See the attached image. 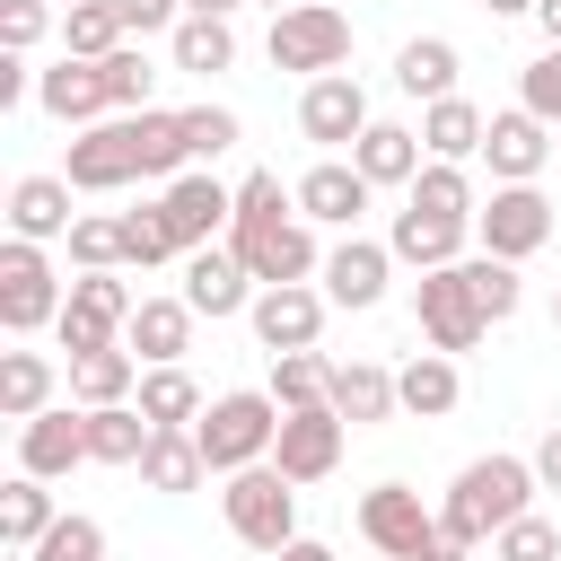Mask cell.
<instances>
[{
	"label": "cell",
	"instance_id": "9c48e42d",
	"mask_svg": "<svg viewBox=\"0 0 561 561\" xmlns=\"http://www.w3.org/2000/svg\"><path fill=\"white\" fill-rule=\"evenodd\" d=\"M131 307H140V298H131V280H123V272H79V280H70V307H61V324H53V333H61V351H70V359H79V351H114V342H123V324H131Z\"/></svg>",
	"mask_w": 561,
	"mask_h": 561
},
{
	"label": "cell",
	"instance_id": "8992f818",
	"mask_svg": "<svg viewBox=\"0 0 561 561\" xmlns=\"http://www.w3.org/2000/svg\"><path fill=\"white\" fill-rule=\"evenodd\" d=\"M61 307H70V280L53 272V254L9 237L0 245V324L9 333H44V324H61Z\"/></svg>",
	"mask_w": 561,
	"mask_h": 561
},
{
	"label": "cell",
	"instance_id": "1f68e13d",
	"mask_svg": "<svg viewBox=\"0 0 561 561\" xmlns=\"http://www.w3.org/2000/svg\"><path fill=\"white\" fill-rule=\"evenodd\" d=\"M394 88L421 96V105L456 96V44H447V35H412V44L394 53Z\"/></svg>",
	"mask_w": 561,
	"mask_h": 561
},
{
	"label": "cell",
	"instance_id": "d6a6232c",
	"mask_svg": "<svg viewBox=\"0 0 561 561\" xmlns=\"http://www.w3.org/2000/svg\"><path fill=\"white\" fill-rule=\"evenodd\" d=\"M35 412H53V359L44 351H0V421H35Z\"/></svg>",
	"mask_w": 561,
	"mask_h": 561
},
{
	"label": "cell",
	"instance_id": "ba28073f",
	"mask_svg": "<svg viewBox=\"0 0 561 561\" xmlns=\"http://www.w3.org/2000/svg\"><path fill=\"white\" fill-rule=\"evenodd\" d=\"M158 219H167L175 254H202V245H219V237L237 228V184H219V175L184 167L175 184H158Z\"/></svg>",
	"mask_w": 561,
	"mask_h": 561
},
{
	"label": "cell",
	"instance_id": "b9f144b4",
	"mask_svg": "<svg viewBox=\"0 0 561 561\" xmlns=\"http://www.w3.org/2000/svg\"><path fill=\"white\" fill-rule=\"evenodd\" d=\"M70 272H123V219L88 210V219L70 228Z\"/></svg>",
	"mask_w": 561,
	"mask_h": 561
},
{
	"label": "cell",
	"instance_id": "4fadbf2b",
	"mask_svg": "<svg viewBox=\"0 0 561 561\" xmlns=\"http://www.w3.org/2000/svg\"><path fill=\"white\" fill-rule=\"evenodd\" d=\"M552 123L543 114H526V105H508V114H491V131H482V158H491V184H535L543 167H552Z\"/></svg>",
	"mask_w": 561,
	"mask_h": 561
},
{
	"label": "cell",
	"instance_id": "4dcf8cb0",
	"mask_svg": "<svg viewBox=\"0 0 561 561\" xmlns=\"http://www.w3.org/2000/svg\"><path fill=\"white\" fill-rule=\"evenodd\" d=\"M53 526H61L53 491H44L35 473H9V482H0V543H9V552H35Z\"/></svg>",
	"mask_w": 561,
	"mask_h": 561
},
{
	"label": "cell",
	"instance_id": "f907efd6",
	"mask_svg": "<svg viewBox=\"0 0 561 561\" xmlns=\"http://www.w3.org/2000/svg\"><path fill=\"white\" fill-rule=\"evenodd\" d=\"M35 96V70H26V53H0V114L9 105H26Z\"/></svg>",
	"mask_w": 561,
	"mask_h": 561
},
{
	"label": "cell",
	"instance_id": "74e56055",
	"mask_svg": "<svg viewBox=\"0 0 561 561\" xmlns=\"http://www.w3.org/2000/svg\"><path fill=\"white\" fill-rule=\"evenodd\" d=\"M131 35H123V18H114V0H70L61 9V53L70 61H105V53H123Z\"/></svg>",
	"mask_w": 561,
	"mask_h": 561
},
{
	"label": "cell",
	"instance_id": "6da1fadb",
	"mask_svg": "<svg viewBox=\"0 0 561 561\" xmlns=\"http://www.w3.org/2000/svg\"><path fill=\"white\" fill-rule=\"evenodd\" d=\"M535 456H473L456 482H447V500H438V526H447V543L456 552H473V543H491L500 526H517L526 508H535Z\"/></svg>",
	"mask_w": 561,
	"mask_h": 561
},
{
	"label": "cell",
	"instance_id": "f546056e",
	"mask_svg": "<svg viewBox=\"0 0 561 561\" xmlns=\"http://www.w3.org/2000/svg\"><path fill=\"white\" fill-rule=\"evenodd\" d=\"M131 473H140L158 500H184V491H202V482H210V465H202L193 430H158V438H149V456H140Z\"/></svg>",
	"mask_w": 561,
	"mask_h": 561
},
{
	"label": "cell",
	"instance_id": "ab89813d",
	"mask_svg": "<svg viewBox=\"0 0 561 561\" xmlns=\"http://www.w3.org/2000/svg\"><path fill=\"white\" fill-rule=\"evenodd\" d=\"M96 79H105V105H114V114H149V79H158V70H149V53H140V44L105 53V61H96Z\"/></svg>",
	"mask_w": 561,
	"mask_h": 561
},
{
	"label": "cell",
	"instance_id": "680465c9",
	"mask_svg": "<svg viewBox=\"0 0 561 561\" xmlns=\"http://www.w3.org/2000/svg\"><path fill=\"white\" fill-rule=\"evenodd\" d=\"M552 324H561V289H552Z\"/></svg>",
	"mask_w": 561,
	"mask_h": 561
},
{
	"label": "cell",
	"instance_id": "7dc6e473",
	"mask_svg": "<svg viewBox=\"0 0 561 561\" xmlns=\"http://www.w3.org/2000/svg\"><path fill=\"white\" fill-rule=\"evenodd\" d=\"M184 140H193V158H219V149L245 140V123H237L228 105H184Z\"/></svg>",
	"mask_w": 561,
	"mask_h": 561
},
{
	"label": "cell",
	"instance_id": "603a6c76",
	"mask_svg": "<svg viewBox=\"0 0 561 561\" xmlns=\"http://www.w3.org/2000/svg\"><path fill=\"white\" fill-rule=\"evenodd\" d=\"M351 167H359L377 193H386V184H403V193H412V175L430 167V149H421V131H412V123H368V131L351 140Z\"/></svg>",
	"mask_w": 561,
	"mask_h": 561
},
{
	"label": "cell",
	"instance_id": "836d02e7",
	"mask_svg": "<svg viewBox=\"0 0 561 561\" xmlns=\"http://www.w3.org/2000/svg\"><path fill=\"white\" fill-rule=\"evenodd\" d=\"M131 403H140V421H149V430H193V421L210 412V403H202V386H193L184 368H140V394H131Z\"/></svg>",
	"mask_w": 561,
	"mask_h": 561
},
{
	"label": "cell",
	"instance_id": "7402d4cb",
	"mask_svg": "<svg viewBox=\"0 0 561 561\" xmlns=\"http://www.w3.org/2000/svg\"><path fill=\"white\" fill-rule=\"evenodd\" d=\"M70 228H79V210H70V175H18V184H9V237L53 245V237H70Z\"/></svg>",
	"mask_w": 561,
	"mask_h": 561
},
{
	"label": "cell",
	"instance_id": "60d3db41",
	"mask_svg": "<svg viewBox=\"0 0 561 561\" xmlns=\"http://www.w3.org/2000/svg\"><path fill=\"white\" fill-rule=\"evenodd\" d=\"M465 280H473V298H482V316H491V324H508V316H517V298H526L517 263H500V254H465Z\"/></svg>",
	"mask_w": 561,
	"mask_h": 561
},
{
	"label": "cell",
	"instance_id": "cb8c5ba5",
	"mask_svg": "<svg viewBox=\"0 0 561 561\" xmlns=\"http://www.w3.org/2000/svg\"><path fill=\"white\" fill-rule=\"evenodd\" d=\"M465 245H473V228L430 219V210H394V228H386V254L412 272H447V263H465Z\"/></svg>",
	"mask_w": 561,
	"mask_h": 561
},
{
	"label": "cell",
	"instance_id": "277c9868",
	"mask_svg": "<svg viewBox=\"0 0 561 561\" xmlns=\"http://www.w3.org/2000/svg\"><path fill=\"white\" fill-rule=\"evenodd\" d=\"M219 508H228V535H237L245 552H289V543H298V482H289L280 465L228 473Z\"/></svg>",
	"mask_w": 561,
	"mask_h": 561
},
{
	"label": "cell",
	"instance_id": "9f6ffc18",
	"mask_svg": "<svg viewBox=\"0 0 561 561\" xmlns=\"http://www.w3.org/2000/svg\"><path fill=\"white\" fill-rule=\"evenodd\" d=\"M535 26H543V44H561V0H543V9H535Z\"/></svg>",
	"mask_w": 561,
	"mask_h": 561
},
{
	"label": "cell",
	"instance_id": "ee69618b",
	"mask_svg": "<svg viewBox=\"0 0 561 561\" xmlns=\"http://www.w3.org/2000/svg\"><path fill=\"white\" fill-rule=\"evenodd\" d=\"M491 561H561V526L526 508L517 526H500V535H491Z\"/></svg>",
	"mask_w": 561,
	"mask_h": 561
},
{
	"label": "cell",
	"instance_id": "9a60e30c",
	"mask_svg": "<svg viewBox=\"0 0 561 561\" xmlns=\"http://www.w3.org/2000/svg\"><path fill=\"white\" fill-rule=\"evenodd\" d=\"M324 289H307V280H289V289H254V342L280 359V351H316V333H324Z\"/></svg>",
	"mask_w": 561,
	"mask_h": 561
},
{
	"label": "cell",
	"instance_id": "30bf717a",
	"mask_svg": "<svg viewBox=\"0 0 561 561\" xmlns=\"http://www.w3.org/2000/svg\"><path fill=\"white\" fill-rule=\"evenodd\" d=\"M473 237H482V254L526 263V254L552 245V202H543L535 184H491V202L473 210Z\"/></svg>",
	"mask_w": 561,
	"mask_h": 561
},
{
	"label": "cell",
	"instance_id": "4316f807",
	"mask_svg": "<svg viewBox=\"0 0 561 561\" xmlns=\"http://www.w3.org/2000/svg\"><path fill=\"white\" fill-rule=\"evenodd\" d=\"M131 123V158H140V175L149 184H175L184 167H193V140H184V114H167V105H149V114H123Z\"/></svg>",
	"mask_w": 561,
	"mask_h": 561
},
{
	"label": "cell",
	"instance_id": "c3c4849f",
	"mask_svg": "<svg viewBox=\"0 0 561 561\" xmlns=\"http://www.w3.org/2000/svg\"><path fill=\"white\" fill-rule=\"evenodd\" d=\"M44 26H53V9H44V0H0V53H35V44H44Z\"/></svg>",
	"mask_w": 561,
	"mask_h": 561
},
{
	"label": "cell",
	"instance_id": "d4e9b609",
	"mask_svg": "<svg viewBox=\"0 0 561 561\" xmlns=\"http://www.w3.org/2000/svg\"><path fill=\"white\" fill-rule=\"evenodd\" d=\"M333 412H342L351 430L394 421V412H403V403H394V368H386V359H333Z\"/></svg>",
	"mask_w": 561,
	"mask_h": 561
},
{
	"label": "cell",
	"instance_id": "484cf974",
	"mask_svg": "<svg viewBox=\"0 0 561 561\" xmlns=\"http://www.w3.org/2000/svg\"><path fill=\"white\" fill-rule=\"evenodd\" d=\"M482 131H491V114H482L473 96H438V105H421V149L447 158V167L482 158Z\"/></svg>",
	"mask_w": 561,
	"mask_h": 561
},
{
	"label": "cell",
	"instance_id": "3957f363",
	"mask_svg": "<svg viewBox=\"0 0 561 561\" xmlns=\"http://www.w3.org/2000/svg\"><path fill=\"white\" fill-rule=\"evenodd\" d=\"M359 535H368L386 561H465V552L447 543L438 508H430L412 482H377V491H359Z\"/></svg>",
	"mask_w": 561,
	"mask_h": 561
},
{
	"label": "cell",
	"instance_id": "52a82bcc",
	"mask_svg": "<svg viewBox=\"0 0 561 561\" xmlns=\"http://www.w3.org/2000/svg\"><path fill=\"white\" fill-rule=\"evenodd\" d=\"M412 324H421V342H430V351H447V359H465V351L491 333V316H482V298H473L465 263H447V272H421V280H412Z\"/></svg>",
	"mask_w": 561,
	"mask_h": 561
},
{
	"label": "cell",
	"instance_id": "816d5d0a",
	"mask_svg": "<svg viewBox=\"0 0 561 561\" xmlns=\"http://www.w3.org/2000/svg\"><path fill=\"white\" fill-rule=\"evenodd\" d=\"M535 482H543V491H561V421L535 438Z\"/></svg>",
	"mask_w": 561,
	"mask_h": 561
},
{
	"label": "cell",
	"instance_id": "d6986e66",
	"mask_svg": "<svg viewBox=\"0 0 561 561\" xmlns=\"http://www.w3.org/2000/svg\"><path fill=\"white\" fill-rule=\"evenodd\" d=\"M70 465H88V412H35L26 430H18V473H35V482H61Z\"/></svg>",
	"mask_w": 561,
	"mask_h": 561
},
{
	"label": "cell",
	"instance_id": "f5cc1de1",
	"mask_svg": "<svg viewBox=\"0 0 561 561\" xmlns=\"http://www.w3.org/2000/svg\"><path fill=\"white\" fill-rule=\"evenodd\" d=\"M272 561H333V543H316V535H298L289 552H272Z\"/></svg>",
	"mask_w": 561,
	"mask_h": 561
},
{
	"label": "cell",
	"instance_id": "94428289",
	"mask_svg": "<svg viewBox=\"0 0 561 561\" xmlns=\"http://www.w3.org/2000/svg\"><path fill=\"white\" fill-rule=\"evenodd\" d=\"M333 9H342V0H333Z\"/></svg>",
	"mask_w": 561,
	"mask_h": 561
},
{
	"label": "cell",
	"instance_id": "6f0895ef",
	"mask_svg": "<svg viewBox=\"0 0 561 561\" xmlns=\"http://www.w3.org/2000/svg\"><path fill=\"white\" fill-rule=\"evenodd\" d=\"M263 9H272V18H280V9H298V0H263Z\"/></svg>",
	"mask_w": 561,
	"mask_h": 561
},
{
	"label": "cell",
	"instance_id": "83f0119b",
	"mask_svg": "<svg viewBox=\"0 0 561 561\" xmlns=\"http://www.w3.org/2000/svg\"><path fill=\"white\" fill-rule=\"evenodd\" d=\"M456 394H465V377H456V359H447V351H421V359H403V368H394V403H403L412 421H447V412H456Z\"/></svg>",
	"mask_w": 561,
	"mask_h": 561
},
{
	"label": "cell",
	"instance_id": "11a10c76",
	"mask_svg": "<svg viewBox=\"0 0 561 561\" xmlns=\"http://www.w3.org/2000/svg\"><path fill=\"white\" fill-rule=\"evenodd\" d=\"M482 9H491V18H535L543 0H482Z\"/></svg>",
	"mask_w": 561,
	"mask_h": 561
},
{
	"label": "cell",
	"instance_id": "f1b7e54d",
	"mask_svg": "<svg viewBox=\"0 0 561 561\" xmlns=\"http://www.w3.org/2000/svg\"><path fill=\"white\" fill-rule=\"evenodd\" d=\"M70 394H79V412H105V403H131L140 394V359L114 342V351H79L70 359Z\"/></svg>",
	"mask_w": 561,
	"mask_h": 561
},
{
	"label": "cell",
	"instance_id": "681fc988",
	"mask_svg": "<svg viewBox=\"0 0 561 561\" xmlns=\"http://www.w3.org/2000/svg\"><path fill=\"white\" fill-rule=\"evenodd\" d=\"M114 18H123V35L140 44V35H175V26H184V0H114Z\"/></svg>",
	"mask_w": 561,
	"mask_h": 561
},
{
	"label": "cell",
	"instance_id": "7bdbcfd3",
	"mask_svg": "<svg viewBox=\"0 0 561 561\" xmlns=\"http://www.w3.org/2000/svg\"><path fill=\"white\" fill-rule=\"evenodd\" d=\"M123 263H131V272H158V263H175V237H167L158 202H149V210H123Z\"/></svg>",
	"mask_w": 561,
	"mask_h": 561
},
{
	"label": "cell",
	"instance_id": "5b68a950",
	"mask_svg": "<svg viewBox=\"0 0 561 561\" xmlns=\"http://www.w3.org/2000/svg\"><path fill=\"white\" fill-rule=\"evenodd\" d=\"M263 53H272V70H307V79H333V70L351 61V18H342L333 0H298V9H280V18H272Z\"/></svg>",
	"mask_w": 561,
	"mask_h": 561
},
{
	"label": "cell",
	"instance_id": "44dd1931",
	"mask_svg": "<svg viewBox=\"0 0 561 561\" xmlns=\"http://www.w3.org/2000/svg\"><path fill=\"white\" fill-rule=\"evenodd\" d=\"M123 351H131L140 368H184V351H193V307H184V298H140L131 324H123Z\"/></svg>",
	"mask_w": 561,
	"mask_h": 561
},
{
	"label": "cell",
	"instance_id": "e0dca14e",
	"mask_svg": "<svg viewBox=\"0 0 561 561\" xmlns=\"http://www.w3.org/2000/svg\"><path fill=\"white\" fill-rule=\"evenodd\" d=\"M368 193H377V184H368L351 158H316V167L298 175V219H307V228H351V237H359Z\"/></svg>",
	"mask_w": 561,
	"mask_h": 561
},
{
	"label": "cell",
	"instance_id": "2e32d148",
	"mask_svg": "<svg viewBox=\"0 0 561 561\" xmlns=\"http://www.w3.org/2000/svg\"><path fill=\"white\" fill-rule=\"evenodd\" d=\"M342 438H351V421H342L333 403H316V412H280V447H272V465H280L289 482H324V473L342 465Z\"/></svg>",
	"mask_w": 561,
	"mask_h": 561
},
{
	"label": "cell",
	"instance_id": "bcb514c9",
	"mask_svg": "<svg viewBox=\"0 0 561 561\" xmlns=\"http://www.w3.org/2000/svg\"><path fill=\"white\" fill-rule=\"evenodd\" d=\"M26 561H105V526L70 508V517H61V526H53V535H44V543H35Z\"/></svg>",
	"mask_w": 561,
	"mask_h": 561
},
{
	"label": "cell",
	"instance_id": "db71d44e",
	"mask_svg": "<svg viewBox=\"0 0 561 561\" xmlns=\"http://www.w3.org/2000/svg\"><path fill=\"white\" fill-rule=\"evenodd\" d=\"M245 0H184V18H237Z\"/></svg>",
	"mask_w": 561,
	"mask_h": 561
},
{
	"label": "cell",
	"instance_id": "d590c367",
	"mask_svg": "<svg viewBox=\"0 0 561 561\" xmlns=\"http://www.w3.org/2000/svg\"><path fill=\"white\" fill-rule=\"evenodd\" d=\"M263 394H272L280 412H316V403H333V359H324V351H280Z\"/></svg>",
	"mask_w": 561,
	"mask_h": 561
},
{
	"label": "cell",
	"instance_id": "ac0fdd59",
	"mask_svg": "<svg viewBox=\"0 0 561 561\" xmlns=\"http://www.w3.org/2000/svg\"><path fill=\"white\" fill-rule=\"evenodd\" d=\"M386 272H394V254H386L377 237H342V245L324 254V272H316V280H324V298H333V307L368 316V307L386 298Z\"/></svg>",
	"mask_w": 561,
	"mask_h": 561
},
{
	"label": "cell",
	"instance_id": "f35d334b",
	"mask_svg": "<svg viewBox=\"0 0 561 561\" xmlns=\"http://www.w3.org/2000/svg\"><path fill=\"white\" fill-rule=\"evenodd\" d=\"M167 44H175V70H193V79H210V70L237 61V26L228 18H184Z\"/></svg>",
	"mask_w": 561,
	"mask_h": 561
},
{
	"label": "cell",
	"instance_id": "8fae6325",
	"mask_svg": "<svg viewBox=\"0 0 561 561\" xmlns=\"http://www.w3.org/2000/svg\"><path fill=\"white\" fill-rule=\"evenodd\" d=\"M368 123H377V114H368V88H359L351 70H333V79H307V88H298V131H307L316 149H351Z\"/></svg>",
	"mask_w": 561,
	"mask_h": 561
},
{
	"label": "cell",
	"instance_id": "e575fe53",
	"mask_svg": "<svg viewBox=\"0 0 561 561\" xmlns=\"http://www.w3.org/2000/svg\"><path fill=\"white\" fill-rule=\"evenodd\" d=\"M403 210H430V219H456V228H473V175L465 167H447V158H430L421 175H412V193H403Z\"/></svg>",
	"mask_w": 561,
	"mask_h": 561
},
{
	"label": "cell",
	"instance_id": "7a4b0ae2",
	"mask_svg": "<svg viewBox=\"0 0 561 561\" xmlns=\"http://www.w3.org/2000/svg\"><path fill=\"white\" fill-rule=\"evenodd\" d=\"M193 447H202V465L228 482V473H245V465H272V447H280V403L272 394H254V386H237V394H210V412L193 421Z\"/></svg>",
	"mask_w": 561,
	"mask_h": 561
},
{
	"label": "cell",
	"instance_id": "ffe728a7",
	"mask_svg": "<svg viewBox=\"0 0 561 561\" xmlns=\"http://www.w3.org/2000/svg\"><path fill=\"white\" fill-rule=\"evenodd\" d=\"M35 105H44L53 123H70V131H88V123H114L96 61H70V53H61L53 70H35Z\"/></svg>",
	"mask_w": 561,
	"mask_h": 561
},
{
	"label": "cell",
	"instance_id": "8d00e7d4",
	"mask_svg": "<svg viewBox=\"0 0 561 561\" xmlns=\"http://www.w3.org/2000/svg\"><path fill=\"white\" fill-rule=\"evenodd\" d=\"M149 421H140V403H105V412H88V465H140L149 456Z\"/></svg>",
	"mask_w": 561,
	"mask_h": 561
},
{
	"label": "cell",
	"instance_id": "5bb4252c",
	"mask_svg": "<svg viewBox=\"0 0 561 561\" xmlns=\"http://www.w3.org/2000/svg\"><path fill=\"white\" fill-rule=\"evenodd\" d=\"M184 307L193 316H245L254 307V272H245V254L219 237V245H202V254H184Z\"/></svg>",
	"mask_w": 561,
	"mask_h": 561
},
{
	"label": "cell",
	"instance_id": "f6af8a7d",
	"mask_svg": "<svg viewBox=\"0 0 561 561\" xmlns=\"http://www.w3.org/2000/svg\"><path fill=\"white\" fill-rule=\"evenodd\" d=\"M517 105H526V114H543V123L561 131V44H543V53L526 61V79H517Z\"/></svg>",
	"mask_w": 561,
	"mask_h": 561
},
{
	"label": "cell",
	"instance_id": "7c38bea8",
	"mask_svg": "<svg viewBox=\"0 0 561 561\" xmlns=\"http://www.w3.org/2000/svg\"><path fill=\"white\" fill-rule=\"evenodd\" d=\"M61 175H70V193H123V184H140L131 123L114 114V123H88V131H70V158H61Z\"/></svg>",
	"mask_w": 561,
	"mask_h": 561
},
{
	"label": "cell",
	"instance_id": "91938a15",
	"mask_svg": "<svg viewBox=\"0 0 561 561\" xmlns=\"http://www.w3.org/2000/svg\"><path fill=\"white\" fill-rule=\"evenodd\" d=\"M552 158H561V140H552Z\"/></svg>",
	"mask_w": 561,
	"mask_h": 561
}]
</instances>
